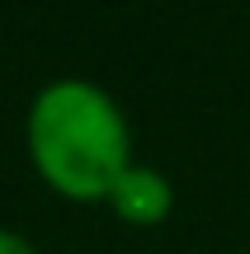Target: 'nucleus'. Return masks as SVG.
I'll return each instance as SVG.
<instances>
[{
    "label": "nucleus",
    "instance_id": "obj_1",
    "mask_svg": "<svg viewBox=\"0 0 250 254\" xmlns=\"http://www.w3.org/2000/svg\"><path fill=\"white\" fill-rule=\"evenodd\" d=\"M24 151L43 189L76 207H104L137 160L123 104L90 75H57L33 90L24 109Z\"/></svg>",
    "mask_w": 250,
    "mask_h": 254
},
{
    "label": "nucleus",
    "instance_id": "obj_2",
    "mask_svg": "<svg viewBox=\"0 0 250 254\" xmlns=\"http://www.w3.org/2000/svg\"><path fill=\"white\" fill-rule=\"evenodd\" d=\"M104 207L132 231H156L161 221H170V212H175V179H170L161 165L132 160L128 170H123V179L113 184Z\"/></svg>",
    "mask_w": 250,
    "mask_h": 254
},
{
    "label": "nucleus",
    "instance_id": "obj_3",
    "mask_svg": "<svg viewBox=\"0 0 250 254\" xmlns=\"http://www.w3.org/2000/svg\"><path fill=\"white\" fill-rule=\"evenodd\" d=\"M0 254H38V250H33V240H28V236L0 226Z\"/></svg>",
    "mask_w": 250,
    "mask_h": 254
}]
</instances>
